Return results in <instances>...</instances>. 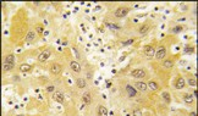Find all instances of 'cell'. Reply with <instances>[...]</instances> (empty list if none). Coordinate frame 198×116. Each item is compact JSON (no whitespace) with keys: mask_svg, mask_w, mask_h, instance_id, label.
Wrapping results in <instances>:
<instances>
[{"mask_svg":"<svg viewBox=\"0 0 198 116\" xmlns=\"http://www.w3.org/2000/svg\"><path fill=\"white\" fill-rule=\"evenodd\" d=\"M106 26H108V27H110L111 29H114V31H119V29H120V27H119L117 25H114V23H109V22H106Z\"/></svg>","mask_w":198,"mask_h":116,"instance_id":"24","label":"cell"},{"mask_svg":"<svg viewBox=\"0 0 198 116\" xmlns=\"http://www.w3.org/2000/svg\"><path fill=\"white\" fill-rule=\"evenodd\" d=\"M188 83L191 84V86H193V87H196V86H197V82H196V79H193V78L188 79Z\"/></svg>","mask_w":198,"mask_h":116,"instance_id":"28","label":"cell"},{"mask_svg":"<svg viewBox=\"0 0 198 116\" xmlns=\"http://www.w3.org/2000/svg\"><path fill=\"white\" fill-rule=\"evenodd\" d=\"M82 99H83V103L87 104V105H89L92 103V98H91V93L89 92H86L85 94L82 95Z\"/></svg>","mask_w":198,"mask_h":116,"instance_id":"10","label":"cell"},{"mask_svg":"<svg viewBox=\"0 0 198 116\" xmlns=\"http://www.w3.org/2000/svg\"><path fill=\"white\" fill-rule=\"evenodd\" d=\"M188 9V6H186V5H182V6H181V10H182V11H185V10H187Z\"/></svg>","mask_w":198,"mask_h":116,"instance_id":"32","label":"cell"},{"mask_svg":"<svg viewBox=\"0 0 198 116\" xmlns=\"http://www.w3.org/2000/svg\"><path fill=\"white\" fill-rule=\"evenodd\" d=\"M147 86H148V88L152 89V90H158V88H159L158 83H157V82H154V81H149Z\"/></svg>","mask_w":198,"mask_h":116,"instance_id":"15","label":"cell"},{"mask_svg":"<svg viewBox=\"0 0 198 116\" xmlns=\"http://www.w3.org/2000/svg\"><path fill=\"white\" fill-rule=\"evenodd\" d=\"M133 43V39H130V40H126V42H122V45H130Z\"/></svg>","mask_w":198,"mask_h":116,"instance_id":"30","label":"cell"},{"mask_svg":"<svg viewBox=\"0 0 198 116\" xmlns=\"http://www.w3.org/2000/svg\"><path fill=\"white\" fill-rule=\"evenodd\" d=\"M161 97H163V99L166 101V103H170V100H171V98H170V94L169 93H166V92H164L163 94H161Z\"/></svg>","mask_w":198,"mask_h":116,"instance_id":"21","label":"cell"},{"mask_svg":"<svg viewBox=\"0 0 198 116\" xmlns=\"http://www.w3.org/2000/svg\"><path fill=\"white\" fill-rule=\"evenodd\" d=\"M131 76H132V77H136V78H144V77H146V71H144L143 68H136V70H132Z\"/></svg>","mask_w":198,"mask_h":116,"instance_id":"2","label":"cell"},{"mask_svg":"<svg viewBox=\"0 0 198 116\" xmlns=\"http://www.w3.org/2000/svg\"><path fill=\"white\" fill-rule=\"evenodd\" d=\"M76 83H77V87L78 88H85L86 87V81L85 79H82V78H78V79L76 81Z\"/></svg>","mask_w":198,"mask_h":116,"instance_id":"20","label":"cell"},{"mask_svg":"<svg viewBox=\"0 0 198 116\" xmlns=\"http://www.w3.org/2000/svg\"><path fill=\"white\" fill-rule=\"evenodd\" d=\"M144 54H146V56H148V58H154V54H155L154 48L151 47V45H147V47L144 48Z\"/></svg>","mask_w":198,"mask_h":116,"instance_id":"5","label":"cell"},{"mask_svg":"<svg viewBox=\"0 0 198 116\" xmlns=\"http://www.w3.org/2000/svg\"><path fill=\"white\" fill-rule=\"evenodd\" d=\"M185 84H186V82H185V79L182 77H180L177 81H176V88L177 89H182V88L185 87Z\"/></svg>","mask_w":198,"mask_h":116,"instance_id":"14","label":"cell"},{"mask_svg":"<svg viewBox=\"0 0 198 116\" xmlns=\"http://www.w3.org/2000/svg\"><path fill=\"white\" fill-rule=\"evenodd\" d=\"M36 28H37V32H38V33H40V34H42V33H43V31H44V29H43V26H39V25H38Z\"/></svg>","mask_w":198,"mask_h":116,"instance_id":"29","label":"cell"},{"mask_svg":"<svg viewBox=\"0 0 198 116\" xmlns=\"http://www.w3.org/2000/svg\"><path fill=\"white\" fill-rule=\"evenodd\" d=\"M149 29H151V26H149V25H143V26H141V28L138 29V33H140V34H146Z\"/></svg>","mask_w":198,"mask_h":116,"instance_id":"13","label":"cell"},{"mask_svg":"<svg viewBox=\"0 0 198 116\" xmlns=\"http://www.w3.org/2000/svg\"><path fill=\"white\" fill-rule=\"evenodd\" d=\"M70 67L72 68V71H75V72H81V66L76 61H71L70 62Z\"/></svg>","mask_w":198,"mask_h":116,"instance_id":"11","label":"cell"},{"mask_svg":"<svg viewBox=\"0 0 198 116\" xmlns=\"http://www.w3.org/2000/svg\"><path fill=\"white\" fill-rule=\"evenodd\" d=\"M20 70H21L22 72H28V71H31V65H28V64H22Z\"/></svg>","mask_w":198,"mask_h":116,"instance_id":"19","label":"cell"},{"mask_svg":"<svg viewBox=\"0 0 198 116\" xmlns=\"http://www.w3.org/2000/svg\"><path fill=\"white\" fill-rule=\"evenodd\" d=\"M50 55H51V53H50L49 50H45V51H43V53H40V54L38 55V61L44 62V61L48 60V58H50Z\"/></svg>","mask_w":198,"mask_h":116,"instance_id":"3","label":"cell"},{"mask_svg":"<svg viewBox=\"0 0 198 116\" xmlns=\"http://www.w3.org/2000/svg\"><path fill=\"white\" fill-rule=\"evenodd\" d=\"M191 116H197V114L196 112H191Z\"/></svg>","mask_w":198,"mask_h":116,"instance_id":"33","label":"cell"},{"mask_svg":"<svg viewBox=\"0 0 198 116\" xmlns=\"http://www.w3.org/2000/svg\"><path fill=\"white\" fill-rule=\"evenodd\" d=\"M3 68H4V71H10V70L14 68V64H4Z\"/></svg>","mask_w":198,"mask_h":116,"instance_id":"22","label":"cell"},{"mask_svg":"<svg viewBox=\"0 0 198 116\" xmlns=\"http://www.w3.org/2000/svg\"><path fill=\"white\" fill-rule=\"evenodd\" d=\"M53 99L55 100V101H57V103H62L64 101V94L62 93H60V92H55L54 93V95H53Z\"/></svg>","mask_w":198,"mask_h":116,"instance_id":"7","label":"cell"},{"mask_svg":"<svg viewBox=\"0 0 198 116\" xmlns=\"http://www.w3.org/2000/svg\"><path fill=\"white\" fill-rule=\"evenodd\" d=\"M33 39H34V32H28V34L26 37V40L27 42H32Z\"/></svg>","mask_w":198,"mask_h":116,"instance_id":"23","label":"cell"},{"mask_svg":"<svg viewBox=\"0 0 198 116\" xmlns=\"http://www.w3.org/2000/svg\"><path fill=\"white\" fill-rule=\"evenodd\" d=\"M135 87L137 88L138 90H141V92H146V90L148 89V86H147V83H143V82H136Z\"/></svg>","mask_w":198,"mask_h":116,"instance_id":"9","label":"cell"},{"mask_svg":"<svg viewBox=\"0 0 198 116\" xmlns=\"http://www.w3.org/2000/svg\"><path fill=\"white\" fill-rule=\"evenodd\" d=\"M16 116H23V115H16Z\"/></svg>","mask_w":198,"mask_h":116,"instance_id":"34","label":"cell"},{"mask_svg":"<svg viewBox=\"0 0 198 116\" xmlns=\"http://www.w3.org/2000/svg\"><path fill=\"white\" fill-rule=\"evenodd\" d=\"M14 61H15V56L12 54H9V55H6V58L4 60V64H14Z\"/></svg>","mask_w":198,"mask_h":116,"instance_id":"16","label":"cell"},{"mask_svg":"<svg viewBox=\"0 0 198 116\" xmlns=\"http://www.w3.org/2000/svg\"><path fill=\"white\" fill-rule=\"evenodd\" d=\"M50 72H51L53 75L60 73V72H61V65H59V64H53L51 67H50Z\"/></svg>","mask_w":198,"mask_h":116,"instance_id":"6","label":"cell"},{"mask_svg":"<svg viewBox=\"0 0 198 116\" xmlns=\"http://www.w3.org/2000/svg\"><path fill=\"white\" fill-rule=\"evenodd\" d=\"M193 51H194L193 47H186V49H185V53H186V54H192Z\"/></svg>","mask_w":198,"mask_h":116,"instance_id":"26","label":"cell"},{"mask_svg":"<svg viewBox=\"0 0 198 116\" xmlns=\"http://www.w3.org/2000/svg\"><path fill=\"white\" fill-rule=\"evenodd\" d=\"M97 114L98 116H108V110L105 106H99L97 110Z\"/></svg>","mask_w":198,"mask_h":116,"instance_id":"12","label":"cell"},{"mask_svg":"<svg viewBox=\"0 0 198 116\" xmlns=\"http://www.w3.org/2000/svg\"><path fill=\"white\" fill-rule=\"evenodd\" d=\"M126 92H127V94H128V97H130V98L136 97V94H137L136 89H135L133 87H131L130 84H127V86H126Z\"/></svg>","mask_w":198,"mask_h":116,"instance_id":"8","label":"cell"},{"mask_svg":"<svg viewBox=\"0 0 198 116\" xmlns=\"http://www.w3.org/2000/svg\"><path fill=\"white\" fill-rule=\"evenodd\" d=\"M183 31V27L182 26H175L174 28H172V32L174 33H180V32H182Z\"/></svg>","mask_w":198,"mask_h":116,"instance_id":"25","label":"cell"},{"mask_svg":"<svg viewBox=\"0 0 198 116\" xmlns=\"http://www.w3.org/2000/svg\"><path fill=\"white\" fill-rule=\"evenodd\" d=\"M47 90L48 92H53V90H54V87H53V86H49V87L47 88Z\"/></svg>","mask_w":198,"mask_h":116,"instance_id":"31","label":"cell"},{"mask_svg":"<svg viewBox=\"0 0 198 116\" xmlns=\"http://www.w3.org/2000/svg\"><path fill=\"white\" fill-rule=\"evenodd\" d=\"M183 101L187 104H192L193 103V97L191 94H183Z\"/></svg>","mask_w":198,"mask_h":116,"instance_id":"17","label":"cell"},{"mask_svg":"<svg viewBox=\"0 0 198 116\" xmlns=\"http://www.w3.org/2000/svg\"><path fill=\"white\" fill-rule=\"evenodd\" d=\"M165 55H166V50H165V48H163V47H161L158 51H155V54H154L155 59H158V60L164 59V58H165Z\"/></svg>","mask_w":198,"mask_h":116,"instance_id":"4","label":"cell"},{"mask_svg":"<svg viewBox=\"0 0 198 116\" xmlns=\"http://www.w3.org/2000/svg\"><path fill=\"white\" fill-rule=\"evenodd\" d=\"M163 66L165 68H171L174 66V61H172V60H165V61L163 62Z\"/></svg>","mask_w":198,"mask_h":116,"instance_id":"18","label":"cell"},{"mask_svg":"<svg viewBox=\"0 0 198 116\" xmlns=\"http://www.w3.org/2000/svg\"><path fill=\"white\" fill-rule=\"evenodd\" d=\"M132 116H142V111L140 110V109H136V110H133Z\"/></svg>","mask_w":198,"mask_h":116,"instance_id":"27","label":"cell"},{"mask_svg":"<svg viewBox=\"0 0 198 116\" xmlns=\"http://www.w3.org/2000/svg\"><path fill=\"white\" fill-rule=\"evenodd\" d=\"M128 12H130V9H128V8H117V9L115 10L114 15H115L116 17H125L126 15H128Z\"/></svg>","mask_w":198,"mask_h":116,"instance_id":"1","label":"cell"}]
</instances>
